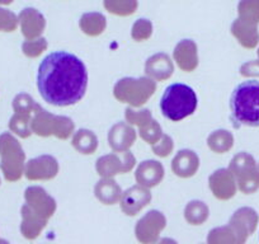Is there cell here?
Here are the masks:
<instances>
[{
    "instance_id": "obj_37",
    "label": "cell",
    "mask_w": 259,
    "mask_h": 244,
    "mask_svg": "<svg viewBox=\"0 0 259 244\" xmlns=\"http://www.w3.org/2000/svg\"><path fill=\"white\" fill-rule=\"evenodd\" d=\"M18 24L19 19L16 13L0 7V32H14Z\"/></svg>"
},
{
    "instance_id": "obj_2",
    "label": "cell",
    "mask_w": 259,
    "mask_h": 244,
    "mask_svg": "<svg viewBox=\"0 0 259 244\" xmlns=\"http://www.w3.org/2000/svg\"><path fill=\"white\" fill-rule=\"evenodd\" d=\"M234 126L259 128V82L246 80L234 89L230 98Z\"/></svg>"
},
{
    "instance_id": "obj_34",
    "label": "cell",
    "mask_w": 259,
    "mask_h": 244,
    "mask_svg": "<svg viewBox=\"0 0 259 244\" xmlns=\"http://www.w3.org/2000/svg\"><path fill=\"white\" fill-rule=\"evenodd\" d=\"M153 34V24L148 19H138V21L134 23L133 31H131V37H133L135 41L143 42L149 39Z\"/></svg>"
},
{
    "instance_id": "obj_38",
    "label": "cell",
    "mask_w": 259,
    "mask_h": 244,
    "mask_svg": "<svg viewBox=\"0 0 259 244\" xmlns=\"http://www.w3.org/2000/svg\"><path fill=\"white\" fill-rule=\"evenodd\" d=\"M153 151L155 155L160 156V158H166L169 154L173 151L174 144H173V139L168 135H164L156 141L155 144H153Z\"/></svg>"
},
{
    "instance_id": "obj_27",
    "label": "cell",
    "mask_w": 259,
    "mask_h": 244,
    "mask_svg": "<svg viewBox=\"0 0 259 244\" xmlns=\"http://www.w3.org/2000/svg\"><path fill=\"white\" fill-rule=\"evenodd\" d=\"M210 211L202 201H191L184 209V218L191 225H202L208 219Z\"/></svg>"
},
{
    "instance_id": "obj_5",
    "label": "cell",
    "mask_w": 259,
    "mask_h": 244,
    "mask_svg": "<svg viewBox=\"0 0 259 244\" xmlns=\"http://www.w3.org/2000/svg\"><path fill=\"white\" fill-rule=\"evenodd\" d=\"M156 91V82L149 76L123 78L116 83L113 96L117 101L131 107H141L153 97Z\"/></svg>"
},
{
    "instance_id": "obj_24",
    "label": "cell",
    "mask_w": 259,
    "mask_h": 244,
    "mask_svg": "<svg viewBox=\"0 0 259 244\" xmlns=\"http://www.w3.org/2000/svg\"><path fill=\"white\" fill-rule=\"evenodd\" d=\"M80 28L87 36L96 37L103 33L107 28V19L102 13H97V12H91V13H85L81 16Z\"/></svg>"
},
{
    "instance_id": "obj_22",
    "label": "cell",
    "mask_w": 259,
    "mask_h": 244,
    "mask_svg": "<svg viewBox=\"0 0 259 244\" xmlns=\"http://www.w3.org/2000/svg\"><path fill=\"white\" fill-rule=\"evenodd\" d=\"M135 177L139 185L148 188L155 187L163 181L164 167L156 160H145L138 167Z\"/></svg>"
},
{
    "instance_id": "obj_6",
    "label": "cell",
    "mask_w": 259,
    "mask_h": 244,
    "mask_svg": "<svg viewBox=\"0 0 259 244\" xmlns=\"http://www.w3.org/2000/svg\"><path fill=\"white\" fill-rule=\"evenodd\" d=\"M31 129L32 134H36L42 138L54 135L61 140H65L74 133V122L69 117L49 113L38 104L36 111L32 114Z\"/></svg>"
},
{
    "instance_id": "obj_31",
    "label": "cell",
    "mask_w": 259,
    "mask_h": 244,
    "mask_svg": "<svg viewBox=\"0 0 259 244\" xmlns=\"http://www.w3.org/2000/svg\"><path fill=\"white\" fill-rule=\"evenodd\" d=\"M208 243H239L235 233L230 225L221 226L210 231L207 238Z\"/></svg>"
},
{
    "instance_id": "obj_12",
    "label": "cell",
    "mask_w": 259,
    "mask_h": 244,
    "mask_svg": "<svg viewBox=\"0 0 259 244\" xmlns=\"http://www.w3.org/2000/svg\"><path fill=\"white\" fill-rule=\"evenodd\" d=\"M151 201V193L145 186H133L124 191L121 196V209L126 215L135 216L148 206Z\"/></svg>"
},
{
    "instance_id": "obj_8",
    "label": "cell",
    "mask_w": 259,
    "mask_h": 244,
    "mask_svg": "<svg viewBox=\"0 0 259 244\" xmlns=\"http://www.w3.org/2000/svg\"><path fill=\"white\" fill-rule=\"evenodd\" d=\"M136 164V159L128 150L113 151L112 154L102 156L97 160V173L102 177L113 178L117 174L128 173Z\"/></svg>"
},
{
    "instance_id": "obj_30",
    "label": "cell",
    "mask_w": 259,
    "mask_h": 244,
    "mask_svg": "<svg viewBox=\"0 0 259 244\" xmlns=\"http://www.w3.org/2000/svg\"><path fill=\"white\" fill-rule=\"evenodd\" d=\"M238 14L240 18L259 24V0H240L238 4Z\"/></svg>"
},
{
    "instance_id": "obj_7",
    "label": "cell",
    "mask_w": 259,
    "mask_h": 244,
    "mask_svg": "<svg viewBox=\"0 0 259 244\" xmlns=\"http://www.w3.org/2000/svg\"><path fill=\"white\" fill-rule=\"evenodd\" d=\"M238 188L245 195H251L259 188V167L249 153L236 154L229 166Z\"/></svg>"
},
{
    "instance_id": "obj_32",
    "label": "cell",
    "mask_w": 259,
    "mask_h": 244,
    "mask_svg": "<svg viewBox=\"0 0 259 244\" xmlns=\"http://www.w3.org/2000/svg\"><path fill=\"white\" fill-rule=\"evenodd\" d=\"M47 49V41L44 37H36V38L26 39L22 45V51L27 57H38L39 55L44 54Z\"/></svg>"
},
{
    "instance_id": "obj_41",
    "label": "cell",
    "mask_w": 259,
    "mask_h": 244,
    "mask_svg": "<svg viewBox=\"0 0 259 244\" xmlns=\"http://www.w3.org/2000/svg\"><path fill=\"white\" fill-rule=\"evenodd\" d=\"M258 57H259V47H258Z\"/></svg>"
},
{
    "instance_id": "obj_19",
    "label": "cell",
    "mask_w": 259,
    "mask_h": 244,
    "mask_svg": "<svg viewBox=\"0 0 259 244\" xmlns=\"http://www.w3.org/2000/svg\"><path fill=\"white\" fill-rule=\"evenodd\" d=\"M136 140V131L128 122H118L108 133V144L113 151L128 150Z\"/></svg>"
},
{
    "instance_id": "obj_9",
    "label": "cell",
    "mask_w": 259,
    "mask_h": 244,
    "mask_svg": "<svg viewBox=\"0 0 259 244\" xmlns=\"http://www.w3.org/2000/svg\"><path fill=\"white\" fill-rule=\"evenodd\" d=\"M166 225V219L159 211H149L138 221L135 228L136 238L141 243H155Z\"/></svg>"
},
{
    "instance_id": "obj_23",
    "label": "cell",
    "mask_w": 259,
    "mask_h": 244,
    "mask_svg": "<svg viewBox=\"0 0 259 244\" xmlns=\"http://www.w3.org/2000/svg\"><path fill=\"white\" fill-rule=\"evenodd\" d=\"M94 195L104 205H114L121 200L122 191L113 178L103 177L94 187Z\"/></svg>"
},
{
    "instance_id": "obj_13",
    "label": "cell",
    "mask_w": 259,
    "mask_h": 244,
    "mask_svg": "<svg viewBox=\"0 0 259 244\" xmlns=\"http://www.w3.org/2000/svg\"><path fill=\"white\" fill-rule=\"evenodd\" d=\"M208 182H210V190L219 200L226 201L235 196L238 185L230 169H218L215 173H212Z\"/></svg>"
},
{
    "instance_id": "obj_16",
    "label": "cell",
    "mask_w": 259,
    "mask_h": 244,
    "mask_svg": "<svg viewBox=\"0 0 259 244\" xmlns=\"http://www.w3.org/2000/svg\"><path fill=\"white\" fill-rule=\"evenodd\" d=\"M173 57L181 70L192 73L198 66L197 45L192 39H183L174 49Z\"/></svg>"
},
{
    "instance_id": "obj_25",
    "label": "cell",
    "mask_w": 259,
    "mask_h": 244,
    "mask_svg": "<svg viewBox=\"0 0 259 244\" xmlns=\"http://www.w3.org/2000/svg\"><path fill=\"white\" fill-rule=\"evenodd\" d=\"M71 144L76 151H79L80 154H85V155L94 154L98 148V140H97L96 134L87 129H81V130L74 133Z\"/></svg>"
},
{
    "instance_id": "obj_39",
    "label": "cell",
    "mask_w": 259,
    "mask_h": 244,
    "mask_svg": "<svg viewBox=\"0 0 259 244\" xmlns=\"http://www.w3.org/2000/svg\"><path fill=\"white\" fill-rule=\"evenodd\" d=\"M240 75L245 78H259V60H250L240 66Z\"/></svg>"
},
{
    "instance_id": "obj_4",
    "label": "cell",
    "mask_w": 259,
    "mask_h": 244,
    "mask_svg": "<svg viewBox=\"0 0 259 244\" xmlns=\"http://www.w3.org/2000/svg\"><path fill=\"white\" fill-rule=\"evenodd\" d=\"M26 167V154L21 144L9 133L0 135V169L4 178L16 182L22 178Z\"/></svg>"
},
{
    "instance_id": "obj_17",
    "label": "cell",
    "mask_w": 259,
    "mask_h": 244,
    "mask_svg": "<svg viewBox=\"0 0 259 244\" xmlns=\"http://www.w3.org/2000/svg\"><path fill=\"white\" fill-rule=\"evenodd\" d=\"M174 73V65L170 57L164 52L153 55L145 63L146 76L155 82L168 80Z\"/></svg>"
},
{
    "instance_id": "obj_40",
    "label": "cell",
    "mask_w": 259,
    "mask_h": 244,
    "mask_svg": "<svg viewBox=\"0 0 259 244\" xmlns=\"http://www.w3.org/2000/svg\"><path fill=\"white\" fill-rule=\"evenodd\" d=\"M14 0H0V6H11Z\"/></svg>"
},
{
    "instance_id": "obj_21",
    "label": "cell",
    "mask_w": 259,
    "mask_h": 244,
    "mask_svg": "<svg viewBox=\"0 0 259 244\" xmlns=\"http://www.w3.org/2000/svg\"><path fill=\"white\" fill-rule=\"evenodd\" d=\"M22 224H21V233L26 239H36L41 234L44 228L47 224V219L37 214L36 211L32 210L27 204L22 206Z\"/></svg>"
},
{
    "instance_id": "obj_14",
    "label": "cell",
    "mask_w": 259,
    "mask_h": 244,
    "mask_svg": "<svg viewBox=\"0 0 259 244\" xmlns=\"http://www.w3.org/2000/svg\"><path fill=\"white\" fill-rule=\"evenodd\" d=\"M24 198H26V204L32 210H34L47 220L56 211V202L42 187H37V186L28 187L24 192Z\"/></svg>"
},
{
    "instance_id": "obj_20",
    "label": "cell",
    "mask_w": 259,
    "mask_h": 244,
    "mask_svg": "<svg viewBox=\"0 0 259 244\" xmlns=\"http://www.w3.org/2000/svg\"><path fill=\"white\" fill-rule=\"evenodd\" d=\"M200 168V159L194 151L184 149L177 153L171 161V171L181 178H189L197 173Z\"/></svg>"
},
{
    "instance_id": "obj_43",
    "label": "cell",
    "mask_w": 259,
    "mask_h": 244,
    "mask_svg": "<svg viewBox=\"0 0 259 244\" xmlns=\"http://www.w3.org/2000/svg\"><path fill=\"white\" fill-rule=\"evenodd\" d=\"M258 167H259V164H258Z\"/></svg>"
},
{
    "instance_id": "obj_42",
    "label": "cell",
    "mask_w": 259,
    "mask_h": 244,
    "mask_svg": "<svg viewBox=\"0 0 259 244\" xmlns=\"http://www.w3.org/2000/svg\"><path fill=\"white\" fill-rule=\"evenodd\" d=\"M0 241H3V240H2V239H0Z\"/></svg>"
},
{
    "instance_id": "obj_11",
    "label": "cell",
    "mask_w": 259,
    "mask_h": 244,
    "mask_svg": "<svg viewBox=\"0 0 259 244\" xmlns=\"http://www.w3.org/2000/svg\"><path fill=\"white\" fill-rule=\"evenodd\" d=\"M258 220V214L251 208H241L234 213L229 221V225L235 233L239 243H244L249 235L254 233Z\"/></svg>"
},
{
    "instance_id": "obj_29",
    "label": "cell",
    "mask_w": 259,
    "mask_h": 244,
    "mask_svg": "<svg viewBox=\"0 0 259 244\" xmlns=\"http://www.w3.org/2000/svg\"><path fill=\"white\" fill-rule=\"evenodd\" d=\"M32 114L14 112L11 121H9V130L22 139L29 138V136L32 135V129H31Z\"/></svg>"
},
{
    "instance_id": "obj_28",
    "label": "cell",
    "mask_w": 259,
    "mask_h": 244,
    "mask_svg": "<svg viewBox=\"0 0 259 244\" xmlns=\"http://www.w3.org/2000/svg\"><path fill=\"white\" fill-rule=\"evenodd\" d=\"M107 12L119 17L133 16L139 8L138 0H103Z\"/></svg>"
},
{
    "instance_id": "obj_35",
    "label": "cell",
    "mask_w": 259,
    "mask_h": 244,
    "mask_svg": "<svg viewBox=\"0 0 259 244\" xmlns=\"http://www.w3.org/2000/svg\"><path fill=\"white\" fill-rule=\"evenodd\" d=\"M124 117L126 121L128 122L130 125H136L139 128L146 125L149 121L153 119L151 112L149 109H140V111H135L133 108H126L124 111Z\"/></svg>"
},
{
    "instance_id": "obj_10",
    "label": "cell",
    "mask_w": 259,
    "mask_h": 244,
    "mask_svg": "<svg viewBox=\"0 0 259 244\" xmlns=\"http://www.w3.org/2000/svg\"><path fill=\"white\" fill-rule=\"evenodd\" d=\"M59 173V163L51 155H41L31 159L24 167V176L29 181H47Z\"/></svg>"
},
{
    "instance_id": "obj_36",
    "label": "cell",
    "mask_w": 259,
    "mask_h": 244,
    "mask_svg": "<svg viewBox=\"0 0 259 244\" xmlns=\"http://www.w3.org/2000/svg\"><path fill=\"white\" fill-rule=\"evenodd\" d=\"M38 104L33 101L31 96L26 93H21L16 96L13 99V109L14 112H19V113H33L36 111Z\"/></svg>"
},
{
    "instance_id": "obj_33",
    "label": "cell",
    "mask_w": 259,
    "mask_h": 244,
    "mask_svg": "<svg viewBox=\"0 0 259 244\" xmlns=\"http://www.w3.org/2000/svg\"><path fill=\"white\" fill-rule=\"evenodd\" d=\"M139 129H140V136L143 138V140L150 144V145L155 144L163 136L161 126L154 118L151 121H149L146 125L141 126Z\"/></svg>"
},
{
    "instance_id": "obj_18",
    "label": "cell",
    "mask_w": 259,
    "mask_h": 244,
    "mask_svg": "<svg viewBox=\"0 0 259 244\" xmlns=\"http://www.w3.org/2000/svg\"><path fill=\"white\" fill-rule=\"evenodd\" d=\"M231 33L245 49H254L259 44L258 23L238 17L231 24Z\"/></svg>"
},
{
    "instance_id": "obj_15",
    "label": "cell",
    "mask_w": 259,
    "mask_h": 244,
    "mask_svg": "<svg viewBox=\"0 0 259 244\" xmlns=\"http://www.w3.org/2000/svg\"><path fill=\"white\" fill-rule=\"evenodd\" d=\"M18 19L22 34L27 39L41 37L46 28V19L44 14L34 8H24L19 13Z\"/></svg>"
},
{
    "instance_id": "obj_26",
    "label": "cell",
    "mask_w": 259,
    "mask_h": 244,
    "mask_svg": "<svg viewBox=\"0 0 259 244\" xmlns=\"http://www.w3.org/2000/svg\"><path fill=\"white\" fill-rule=\"evenodd\" d=\"M207 145L213 153L224 154L234 145V136L228 130H216L207 138Z\"/></svg>"
},
{
    "instance_id": "obj_1",
    "label": "cell",
    "mask_w": 259,
    "mask_h": 244,
    "mask_svg": "<svg viewBox=\"0 0 259 244\" xmlns=\"http://www.w3.org/2000/svg\"><path fill=\"white\" fill-rule=\"evenodd\" d=\"M88 70L84 63L68 51H55L41 61L37 88L45 102L57 107L76 104L85 96Z\"/></svg>"
},
{
    "instance_id": "obj_3",
    "label": "cell",
    "mask_w": 259,
    "mask_h": 244,
    "mask_svg": "<svg viewBox=\"0 0 259 244\" xmlns=\"http://www.w3.org/2000/svg\"><path fill=\"white\" fill-rule=\"evenodd\" d=\"M197 94L189 86L174 83L166 87L160 99V111L166 119L178 122L194 113L197 108Z\"/></svg>"
}]
</instances>
